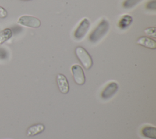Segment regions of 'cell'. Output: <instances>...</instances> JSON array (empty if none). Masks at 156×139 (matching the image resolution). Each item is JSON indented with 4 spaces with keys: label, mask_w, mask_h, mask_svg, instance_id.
I'll return each mask as SVG.
<instances>
[{
    "label": "cell",
    "mask_w": 156,
    "mask_h": 139,
    "mask_svg": "<svg viewBox=\"0 0 156 139\" xmlns=\"http://www.w3.org/2000/svg\"><path fill=\"white\" fill-rule=\"evenodd\" d=\"M118 90V84L115 82H111L104 87L101 92V96L104 100L108 99L117 92Z\"/></svg>",
    "instance_id": "cell-6"
},
{
    "label": "cell",
    "mask_w": 156,
    "mask_h": 139,
    "mask_svg": "<svg viewBox=\"0 0 156 139\" xmlns=\"http://www.w3.org/2000/svg\"><path fill=\"white\" fill-rule=\"evenodd\" d=\"M21 1H30V0H21Z\"/></svg>",
    "instance_id": "cell-17"
},
{
    "label": "cell",
    "mask_w": 156,
    "mask_h": 139,
    "mask_svg": "<svg viewBox=\"0 0 156 139\" xmlns=\"http://www.w3.org/2000/svg\"><path fill=\"white\" fill-rule=\"evenodd\" d=\"M74 82L79 85H82L85 82V76L83 68L78 64L73 65L71 68Z\"/></svg>",
    "instance_id": "cell-4"
},
{
    "label": "cell",
    "mask_w": 156,
    "mask_h": 139,
    "mask_svg": "<svg viewBox=\"0 0 156 139\" xmlns=\"http://www.w3.org/2000/svg\"><path fill=\"white\" fill-rule=\"evenodd\" d=\"M146 7L148 9H152V10H155L156 9V1L153 0L149 1L146 5Z\"/></svg>",
    "instance_id": "cell-15"
},
{
    "label": "cell",
    "mask_w": 156,
    "mask_h": 139,
    "mask_svg": "<svg viewBox=\"0 0 156 139\" xmlns=\"http://www.w3.org/2000/svg\"><path fill=\"white\" fill-rule=\"evenodd\" d=\"M144 32L151 37H156V28L155 27H149L144 30Z\"/></svg>",
    "instance_id": "cell-14"
},
{
    "label": "cell",
    "mask_w": 156,
    "mask_h": 139,
    "mask_svg": "<svg viewBox=\"0 0 156 139\" xmlns=\"http://www.w3.org/2000/svg\"><path fill=\"white\" fill-rule=\"evenodd\" d=\"M141 135L149 139H156V127L152 126H145L141 130Z\"/></svg>",
    "instance_id": "cell-9"
},
{
    "label": "cell",
    "mask_w": 156,
    "mask_h": 139,
    "mask_svg": "<svg viewBox=\"0 0 156 139\" xmlns=\"http://www.w3.org/2000/svg\"><path fill=\"white\" fill-rule=\"evenodd\" d=\"M8 15L7 11L0 5V18H5Z\"/></svg>",
    "instance_id": "cell-16"
},
{
    "label": "cell",
    "mask_w": 156,
    "mask_h": 139,
    "mask_svg": "<svg viewBox=\"0 0 156 139\" xmlns=\"http://www.w3.org/2000/svg\"><path fill=\"white\" fill-rule=\"evenodd\" d=\"M57 83L60 91L63 94H67L69 91V85L67 78L62 74L57 76Z\"/></svg>",
    "instance_id": "cell-7"
},
{
    "label": "cell",
    "mask_w": 156,
    "mask_h": 139,
    "mask_svg": "<svg viewBox=\"0 0 156 139\" xmlns=\"http://www.w3.org/2000/svg\"><path fill=\"white\" fill-rule=\"evenodd\" d=\"M75 53L77 59L85 69L88 70L91 68L93 65V59L84 48L82 46L76 47Z\"/></svg>",
    "instance_id": "cell-2"
},
{
    "label": "cell",
    "mask_w": 156,
    "mask_h": 139,
    "mask_svg": "<svg viewBox=\"0 0 156 139\" xmlns=\"http://www.w3.org/2000/svg\"><path fill=\"white\" fill-rule=\"evenodd\" d=\"M137 44L144 46L145 48L151 49H156V41L154 39L149 38L146 36H142L136 41Z\"/></svg>",
    "instance_id": "cell-8"
},
{
    "label": "cell",
    "mask_w": 156,
    "mask_h": 139,
    "mask_svg": "<svg viewBox=\"0 0 156 139\" xmlns=\"http://www.w3.org/2000/svg\"><path fill=\"white\" fill-rule=\"evenodd\" d=\"M45 127L42 124H37L30 126L27 130V135L33 137L42 133L44 130Z\"/></svg>",
    "instance_id": "cell-10"
},
{
    "label": "cell",
    "mask_w": 156,
    "mask_h": 139,
    "mask_svg": "<svg viewBox=\"0 0 156 139\" xmlns=\"http://www.w3.org/2000/svg\"><path fill=\"white\" fill-rule=\"evenodd\" d=\"M109 29L108 21L103 18L96 27L91 32L89 35V40L91 43H96L99 41L107 32Z\"/></svg>",
    "instance_id": "cell-1"
},
{
    "label": "cell",
    "mask_w": 156,
    "mask_h": 139,
    "mask_svg": "<svg viewBox=\"0 0 156 139\" xmlns=\"http://www.w3.org/2000/svg\"><path fill=\"white\" fill-rule=\"evenodd\" d=\"M17 22L20 25L32 28H38L41 25V21L38 18L30 15H22Z\"/></svg>",
    "instance_id": "cell-3"
},
{
    "label": "cell",
    "mask_w": 156,
    "mask_h": 139,
    "mask_svg": "<svg viewBox=\"0 0 156 139\" xmlns=\"http://www.w3.org/2000/svg\"><path fill=\"white\" fill-rule=\"evenodd\" d=\"M13 35V32L10 28H5L0 32V45L9 40Z\"/></svg>",
    "instance_id": "cell-12"
},
{
    "label": "cell",
    "mask_w": 156,
    "mask_h": 139,
    "mask_svg": "<svg viewBox=\"0 0 156 139\" xmlns=\"http://www.w3.org/2000/svg\"><path fill=\"white\" fill-rule=\"evenodd\" d=\"M132 21L133 19L131 16L129 15H124L121 16L118 22V26L122 29H126L131 24Z\"/></svg>",
    "instance_id": "cell-11"
},
{
    "label": "cell",
    "mask_w": 156,
    "mask_h": 139,
    "mask_svg": "<svg viewBox=\"0 0 156 139\" xmlns=\"http://www.w3.org/2000/svg\"><path fill=\"white\" fill-rule=\"evenodd\" d=\"M141 0H125L122 3V6L126 9H130L135 6Z\"/></svg>",
    "instance_id": "cell-13"
},
{
    "label": "cell",
    "mask_w": 156,
    "mask_h": 139,
    "mask_svg": "<svg viewBox=\"0 0 156 139\" xmlns=\"http://www.w3.org/2000/svg\"><path fill=\"white\" fill-rule=\"evenodd\" d=\"M90 21L86 18H83L74 31V37L78 40L82 38L85 36V35L87 34L90 27Z\"/></svg>",
    "instance_id": "cell-5"
}]
</instances>
